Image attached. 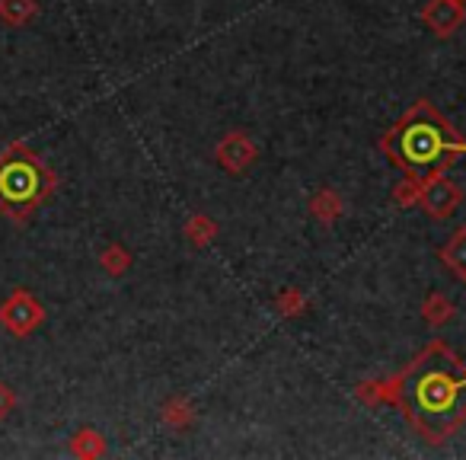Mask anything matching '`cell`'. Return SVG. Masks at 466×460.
<instances>
[{
	"label": "cell",
	"instance_id": "cell-1",
	"mask_svg": "<svg viewBox=\"0 0 466 460\" xmlns=\"http://www.w3.org/2000/svg\"><path fill=\"white\" fill-rule=\"evenodd\" d=\"M390 394L428 445H444L466 425V362L444 339H431L390 381Z\"/></svg>",
	"mask_w": 466,
	"mask_h": 460
},
{
	"label": "cell",
	"instance_id": "cell-2",
	"mask_svg": "<svg viewBox=\"0 0 466 460\" xmlns=\"http://www.w3.org/2000/svg\"><path fill=\"white\" fill-rule=\"evenodd\" d=\"M380 150L409 179L421 182L434 173H447L466 150V141L441 116L438 106L421 97L383 131Z\"/></svg>",
	"mask_w": 466,
	"mask_h": 460
},
{
	"label": "cell",
	"instance_id": "cell-3",
	"mask_svg": "<svg viewBox=\"0 0 466 460\" xmlns=\"http://www.w3.org/2000/svg\"><path fill=\"white\" fill-rule=\"evenodd\" d=\"M55 192V173L23 144L0 157V208L14 220H26Z\"/></svg>",
	"mask_w": 466,
	"mask_h": 460
},
{
	"label": "cell",
	"instance_id": "cell-4",
	"mask_svg": "<svg viewBox=\"0 0 466 460\" xmlns=\"http://www.w3.org/2000/svg\"><path fill=\"white\" fill-rule=\"evenodd\" d=\"M463 205V189L453 179H447V173H434L428 179H421L419 186V208L434 220H447L460 211Z\"/></svg>",
	"mask_w": 466,
	"mask_h": 460
},
{
	"label": "cell",
	"instance_id": "cell-5",
	"mask_svg": "<svg viewBox=\"0 0 466 460\" xmlns=\"http://www.w3.org/2000/svg\"><path fill=\"white\" fill-rule=\"evenodd\" d=\"M46 320V307L39 304V298H33L29 291L16 288L4 304H0V326L10 330L14 336H29L33 330H39Z\"/></svg>",
	"mask_w": 466,
	"mask_h": 460
},
{
	"label": "cell",
	"instance_id": "cell-6",
	"mask_svg": "<svg viewBox=\"0 0 466 460\" xmlns=\"http://www.w3.org/2000/svg\"><path fill=\"white\" fill-rule=\"evenodd\" d=\"M214 160L230 176H240L259 160V144H256L247 131H227L218 141V148H214Z\"/></svg>",
	"mask_w": 466,
	"mask_h": 460
},
{
	"label": "cell",
	"instance_id": "cell-7",
	"mask_svg": "<svg viewBox=\"0 0 466 460\" xmlns=\"http://www.w3.org/2000/svg\"><path fill=\"white\" fill-rule=\"evenodd\" d=\"M421 23L438 39H451L466 23V4H460V0H428L425 7H421Z\"/></svg>",
	"mask_w": 466,
	"mask_h": 460
},
{
	"label": "cell",
	"instance_id": "cell-8",
	"mask_svg": "<svg viewBox=\"0 0 466 460\" xmlns=\"http://www.w3.org/2000/svg\"><path fill=\"white\" fill-rule=\"evenodd\" d=\"M438 256H441V262L453 272V279L466 281V227L453 230L451 240L438 250Z\"/></svg>",
	"mask_w": 466,
	"mask_h": 460
},
{
	"label": "cell",
	"instance_id": "cell-9",
	"mask_svg": "<svg viewBox=\"0 0 466 460\" xmlns=\"http://www.w3.org/2000/svg\"><path fill=\"white\" fill-rule=\"evenodd\" d=\"M310 214L319 220V224L332 227L345 214V201L339 199L332 189H319V192L310 195Z\"/></svg>",
	"mask_w": 466,
	"mask_h": 460
},
{
	"label": "cell",
	"instance_id": "cell-10",
	"mask_svg": "<svg viewBox=\"0 0 466 460\" xmlns=\"http://www.w3.org/2000/svg\"><path fill=\"white\" fill-rule=\"evenodd\" d=\"M421 317H425L428 326L441 330V326L453 320V301L447 298V294H441V291L425 294V301H421Z\"/></svg>",
	"mask_w": 466,
	"mask_h": 460
},
{
	"label": "cell",
	"instance_id": "cell-11",
	"mask_svg": "<svg viewBox=\"0 0 466 460\" xmlns=\"http://www.w3.org/2000/svg\"><path fill=\"white\" fill-rule=\"evenodd\" d=\"M39 16V0H0V20L7 26H26Z\"/></svg>",
	"mask_w": 466,
	"mask_h": 460
},
{
	"label": "cell",
	"instance_id": "cell-12",
	"mask_svg": "<svg viewBox=\"0 0 466 460\" xmlns=\"http://www.w3.org/2000/svg\"><path fill=\"white\" fill-rule=\"evenodd\" d=\"M71 454L80 460H96L106 454V438L96 432V428H80L71 438Z\"/></svg>",
	"mask_w": 466,
	"mask_h": 460
},
{
	"label": "cell",
	"instance_id": "cell-13",
	"mask_svg": "<svg viewBox=\"0 0 466 460\" xmlns=\"http://www.w3.org/2000/svg\"><path fill=\"white\" fill-rule=\"evenodd\" d=\"M186 240L192 243V247H208V243L218 240V220H211L208 214H192V218L186 220Z\"/></svg>",
	"mask_w": 466,
	"mask_h": 460
},
{
	"label": "cell",
	"instance_id": "cell-14",
	"mask_svg": "<svg viewBox=\"0 0 466 460\" xmlns=\"http://www.w3.org/2000/svg\"><path fill=\"white\" fill-rule=\"evenodd\" d=\"M163 422H167L169 428H176V432H182V428H188L195 422V413H192V403L186 400V396H173V400L163 406Z\"/></svg>",
	"mask_w": 466,
	"mask_h": 460
},
{
	"label": "cell",
	"instance_id": "cell-15",
	"mask_svg": "<svg viewBox=\"0 0 466 460\" xmlns=\"http://www.w3.org/2000/svg\"><path fill=\"white\" fill-rule=\"evenodd\" d=\"M99 266H103L112 279H118V275H125L131 269V253L122 247V243H109V247L99 253Z\"/></svg>",
	"mask_w": 466,
	"mask_h": 460
},
{
	"label": "cell",
	"instance_id": "cell-16",
	"mask_svg": "<svg viewBox=\"0 0 466 460\" xmlns=\"http://www.w3.org/2000/svg\"><path fill=\"white\" fill-rule=\"evenodd\" d=\"M275 311L281 313V317H300V313L307 311V298L300 288H285V291L275 298Z\"/></svg>",
	"mask_w": 466,
	"mask_h": 460
},
{
	"label": "cell",
	"instance_id": "cell-17",
	"mask_svg": "<svg viewBox=\"0 0 466 460\" xmlns=\"http://www.w3.org/2000/svg\"><path fill=\"white\" fill-rule=\"evenodd\" d=\"M419 186H421V182H415V179H409V176H406V182H400V186L393 189V201L400 208H415V205H419Z\"/></svg>",
	"mask_w": 466,
	"mask_h": 460
},
{
	"label": "cell",
	"instance_id": "cell-18",
	"mask_svg": "<svg viewBox=\"0 0 466 460\" xmlns=\"http://www.w3.org/2000/svg\"><path fill=\"white\" fill-rule=\"evenodd\" d=\"M14 406H16L14 390H10L7 383H0V419H7V415L14 413Z\"/></svg>",
	"mask_w": 466,
	"mask_h": 460
},
{
	"label": "cell",
	"instance_id": "cell-19",
	"mask_svg": "<svg viewBox=\"0 0 466 460\" xmlns=\"http://www.w3.org/2000/svg\"><path fill=\"white\" fill-rule=\"evenodd\" d=\"M460 4H466V0H460Z\"/></svg>",
	"mask_w": 466,
	"mask_h": 460
}]
</instances>
